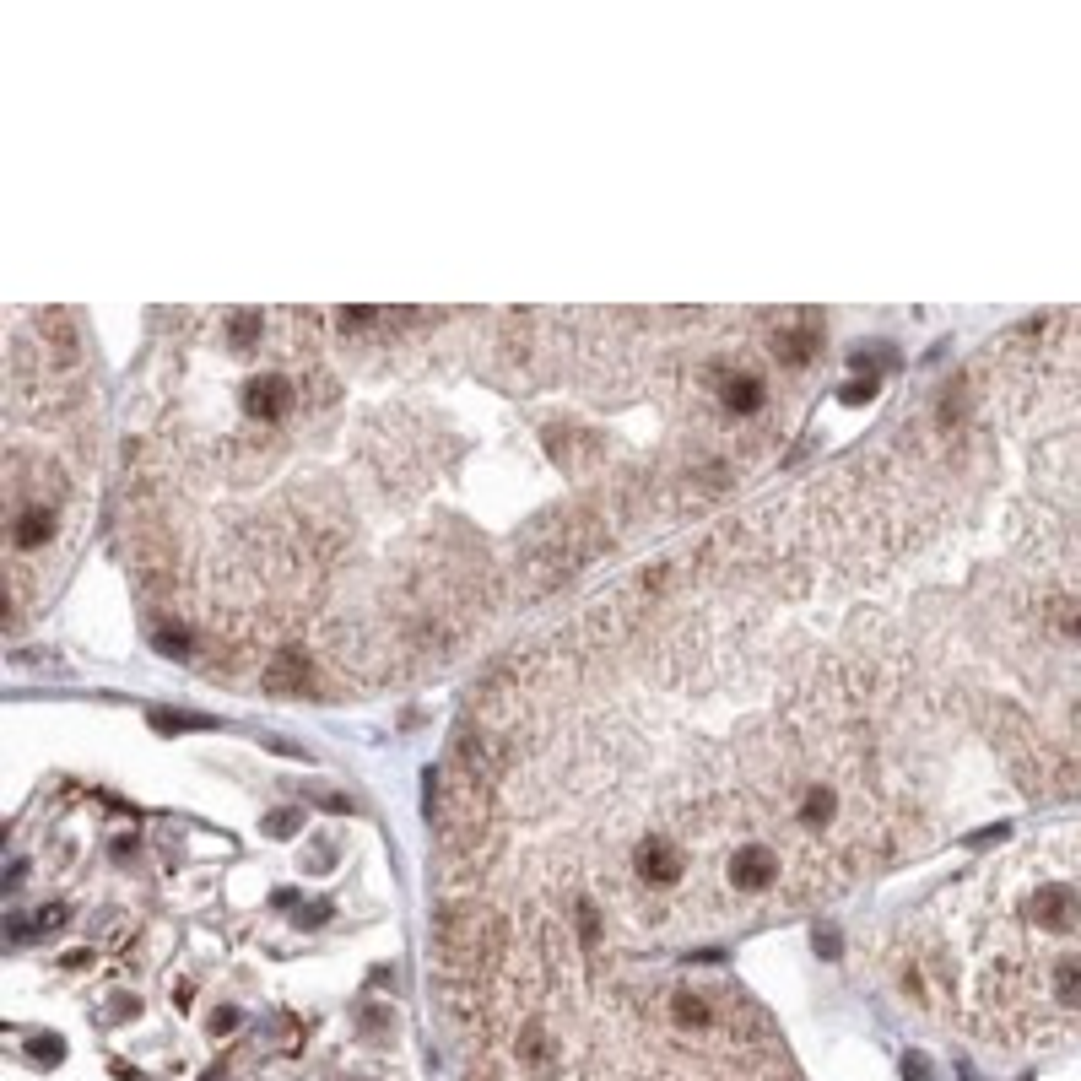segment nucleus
<instances>
[{"mask_svg":"<svg viewBox=\"0 0 1081 1081\" xmlns=\"http://www.w3.org/2000/svg\"><path fill=\"white\" fill-rule=\"evenodd\" d=\"M914 984L946 995L984 1044L1081 1033V827H1060L946 887L919 919Z\"/></svg>","mask_w":1081,"mask_h":1081,"instance_id":"1","label":"nucleus"},{"mask_svg":"<svg viewBox=\"0 0 1081 1081\" xmlns=\"http://www.w3.org/2000/svg\"><path fill=\"white\" fill-rule=\"evenodd\" d=\"M292 822H298L292 811H276V817H271V833H292Z\"/></svg>","mask_w":1081,"mask_h":1081,"instance_id":"2","label":"nucleus"}]
</instances>
